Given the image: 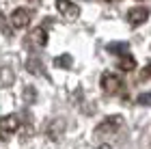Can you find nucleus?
<instances>
[{"label": "nucleus", "instance_id": "nucleus-11", "mask_svg": "<svg viewBox=\"0 0 151 149\" xmlns=\"http://www.w3.org/2000/svg\"><path fill=\"white\" fill-rule=\"evenodd\" d=\"M138 104H142V106H145V104H151V93H147V95H140V97H138Z\"/></svg>", "mask_w": 151, "mask_h": 149}, {"label": "nucleus", "instance_id": "nucleus-7", "mask_svg": "<svg viewBox=\"0 0 151 149\" xmlns=\"http://www.w3.org/2000/svg\"><path fill=\"white\" fill-rule=\"evenodd\" d=\"M45 43H47V32H45V28H35L28 37H26V45L32 48V50L43 48Z\"/></svg>", "mask_w": 151, "mask_h": 149}, {"label": "nucleus", "instance_id": "nucleus-8", "mask_svg": "<svg viewBox=\"0 0 151 149\" xmlns=\"http://www.w3.org/2000/svg\"><path fill=\"white\" fill-rule=\"evenodd\" d=\"M119 69L121 71H132V69H136V60L129 56V52L123 54V56H119Z\"/></svg>", "mask_w": 151, "mask_h": 149}, {"label": "nucleus", "instance_id": "nucleus-5", "mask_svg": "<svg viewBox=\"0 0 151 149\" xmlns=\"http://www.w3.org/2000/svg\"><path fill=\"white\" fill-rule=\"evenodd\" d=\"M56 11L67 22H73V19H78V15H80V6L76 2H71V0H56Z\"/></svg>", "mask_w": 151, "mask_h": 149}, {"label": "nucleus", "instance_id": "nucleus-12", "mask_svg": "<svg viewBox=\"0 0 151 149\" xmlns=\"http://www.w3.org/2000/svg\"><path fill=\"white\" fill-rule=\"evenodd\" d=\"M142 78H151V65L147 67V69H145V71H142Z\"/></svg>", "mask_w": 151, "mask_h": 149}, {"label": "nucleus", "instance_id": "nucleus-13", "mask_svg": "<svg viewBox=\"0 0 151 149\" xmlns=\"http://www.w3.org/2000/svg\"><path fill=\"white\" fill-rule=\"evenodd\" d=\"M95 149H112L110 145H99V147H95Z\"/></svg>", "mask_w": 151, "mask_h": 149}, {"label": "nucleus", "instance_id": "nucleus-1", "mask_svg": "<svg viewBox=\"0 0 151 149\" xmlns=\"http://www.w3.org/2000/svg\"><path fill=\"white\" fill-rule=\"evenodd\" d=\"M121 125H123V117L121 114H112V117H106L101 123L95 127V138H108V136H112V134H116L121 130Z\"/></svg>", "mask_w": 151, "mask_h": 149}, {"label": "nucleus", "instance_id": "nucleus-10", "mask_svg": "<svg viewBox=\"0 0 151 149\" xmlns=\"http://www.w3.org/2000/svg\"><path fill=\"white\" fill-rule=\"evenodd\" d=\"M69 65H71V56H69V54H65V56L56 58V67H69Z\"/></svg>", "mask_w": 151, "mask_h": 149}, {"label": "nucleus", "instance_id": "nucleus-4", "mask_svg": "<svg viewBox=\"0 0 151 149\" xmlns=\"http://www.w3.org/2000/svg\"><path fill=\"white\" fill-rule=\"evenodd\" d=\"M30 19H32V11L30 9H24V6H17V9L9 15L11 26H13V28H17V30L26 28V26L30 24Z\"/></svg>", "mask_w": 151, "mask_h": 149}, {"label": "nucleus", "instance_id": "nucleus-2", "mask_svg": "<svg viewBox=\"0 0 151 149\" xmlns=\"http://www.w3.org/2000/svg\"><path fill=\"white\" fill-rule=\"evenodd\" d=\"M19 127H22V121H19L17 114H4V117H0V138L6 140L11 138L13 134H15Z\"/></svg>", "mask_w": 151, "mask_h": 149}, {"label": "nucleus", "instance_id": "nucleus-9", "mask_svg": "<svg viewBox=\"0 0 151 149\" xmlns=\"http://www.w3.org/2000/svg\"><path fill=\"white\" fill-rule=\"evenodd\" d=\"M108 52H114L116 56H123V54L129 52V48H127V43H110L108 45Z\"/></svg>", "mask_w": 151, "mask_h": 149}, {"label": "nucleus", "instance_id": "nucleus-6", "mask_svg": "<svg viewBox=\"0 0 151 149\" xmlns=\"http://www.w3.org/2000/svg\"><path fill=\"white\" fill-rule=\"evenodd\" d=\"M149 9L147 6H132V9L127 11V15H125V19H127V24L129 26H140V24H145L147 19H149Z\"/></svg>", "mask_w": 151, "mask_h": 149}, {"label": "nucleus", "instance_id": "nucleus-14", "mask_svg": "<svg viewBox=\"0 0 151 149\" xmlns=\"http://www.w3.org/2000/svg\"><path fill=\"white\" fill-rule=\"evenodd\" d=\"M108 2H116V0H108Z\"/></svg>", "mask_w": 151, "mask_h": 149}, {"label": "nucleus", "instance_id": "nucleus-3", "mask_svg": "<svg viewBox=\"0 0 151 149\" xmlns=\"http://www.w3.org/2000/svg\"><path fill=\"white\" fill-rule=\"evenodd\" d=\"M99 84H101V91H104L106 95H116V93L123 89V80H121V76H116V73H112V71L101 73Z\"/></svg>", "mask_w": 151, "mask_h": 149}]
</instances>
